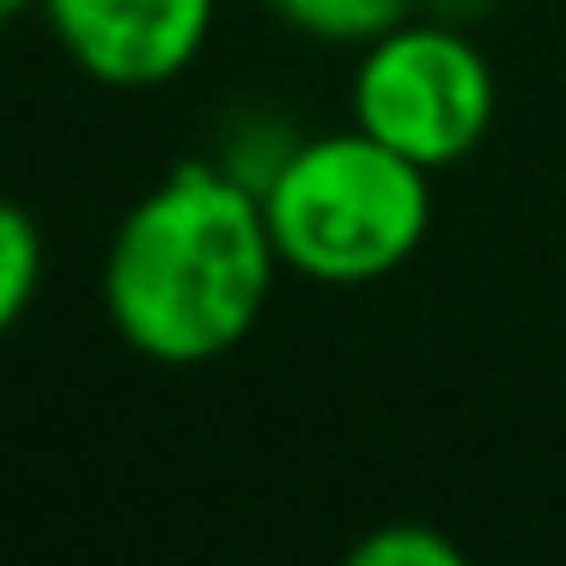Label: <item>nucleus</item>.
I'll list each match as a JSON object with an SVG mask.
<instances>
[{
	"label": "nucleus",
	"mask_w": 566,
	"mask_h": 566,
	"mask_svg": "<svg viewBox=\"0 0 566 566\" xmlns=\"http://www.w3.org/2000/svg\"><path fill=\"white\" fill-rule=\"evenodd\" d=\"M281 274L262 196L208 153L165 171L116 220L98 286L128 354L184 371L244 347Z\"/></svg>",
	"instance_id": "f257e3e1"
},
{
	"label": "nucleus",
	"mask_w": 566,
	"mask_h": 566,
	"mask_svg": "<svg viewBox=\"0 0 566 566\" xmlns=\"http://www.w3.org/2000/svg\"><path fill=\"white\" fill-rule=\"evenodd\" d=\"M286 274L311 286H378L420 256L432 232V171L359 123L305 135L262 189Z\"/></svg>",
	"instance_id": "f03ea898"
},
{
	"label": "nucleus",
	"mask_w": 566,
	"mask_h": 566,
	"mask_svg": "<svg viewBox=\"0 0 566 566\" xmlns=\"http://www.w3.org/2000/svg\"><path fill=\"white\" fill-rule=\"evenodd\" d=\"M286 31L329 50H366L371 38L396 31L402 19L420 13V0H262Z\"/></svg>",
	"instance_id": "39448f33"
},
{
	"label": "nucleus",
	"mask_w": 566,
	"mask_h": 566,
	"mask_svg": "<svg viewBox=\"0 0 566 566\" xmlns=\"http://www.w3.org/2000/svg\"><path fill=\"white\" fill-rule=\"evenodd\" d=\"M354 55L347 111L384 147L408 153L427 171H451L493 135L500 80L469 25L415 13Z\"/></svg>",
	"instance_id": "7ed1b4c3"
},
{
	"label": "nucleus",
	"mask_w": 566,
	"mask_h": 566,
	"mask_svg": "<svg viewBox=\"0 0 566 566\" xmlns=\"http://www.w3.org/2000/svg\"><path fill=\"white\" fill-rule=\"evenodd\" d=\"M55 50L111 92H159L201 62L220 0H43Z\"/></svg>",
	"instance_id": "20e7f679"
},
{
	"label": "nucleus",
	"mask_w": 566,
	"mask_h": 566,
	"mask_svg": "<svg viewBox=\"0 0 566 566\" xmlns=\"http://www.w3.org/2000/svg\"><path fill=\"white\" fill-rule=\"evenodd\" d=\"M31 13H43V0H0V31H13L19 19H31Z\"/></svg>",
	"instance_id": "1a4fd4ad"
},
{
	"label": "nucleus",
	"mask_w": 566,
	"mask_h": 566,
	"mask_svg": "<svg viewBox=\"0 0 566 566\" xmlns=\"http://www.w3.org/2000/svg\"><path fill=\"white\" fill-rule=\"evenodd\" d=\"M500 0H420V13L432 19H451V25H481V19L493 13Z\"/></svg>",
	"instance_id": "6e6552de"
},
{
	"label": "nucleus",
	"mask_w": 566,
	"mask_h": 566,
	"mask_svg": "<svg viewBox=\"0 0 566 566\" xmlns=\"http://www.w3.org/2000/svg\"><path fill=\"white\" fill-rule=\"evenodd\" d=\"M354 566H463V548L432 524H384L354 542Z\"/></svg>",
	"instance_id": "0eeeda50"
},
{
	"label": "nucleus",
	"mask_w": 566,
	"mask_h": 566,
	"mask_svg": "<svg viewBox=\"0 0 566 566\" xmlns=\"http://www.w3.org/2000/svg\"><path fill=\"white\" fill-rule=\"evenodd\" d=\"M43 269H50V244H43V226L25 201L0 196V342L31 317L43 293Z\"/></svg>",
	"instance_id": "423d86ee"
}]
</instances>
